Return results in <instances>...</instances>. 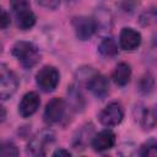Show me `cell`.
Instances as JSON below:
<instances>
[{
	"mask_svg": "<svg viewBox=\"0 0 157 157\" xmlns=\"http://www.w3.org/2000/svg\"><path fill=\"white\" fill-rule=\"evenodd\" d=\"M0 155L1 156H6V157H9V156H18L20 155V151H18V148H17V146L15 144L7 141V142H4L1 145V147H0Z\"/></svg>",
	"mask_w": 157,
	"mask_h": 157,
	"instance_id": "18",
	"label": "cell"
},
{
	"mask_svg": "<svg viewBox=\"0 0 157 157\" xmlns=\"http://www.w3.org/2000/svg\"><path fill=\"white\" fill-rule=\"evenodd\" d=\"M139 123L144 129H152L157 125V104L152 108H144L140 109V113L137 114Z\"/></svg>",
	"mask_w": 157,
	"mask_h": 157,
	"instance_id": "14",
	"label": "cell"
},
{
	"mask_svg": "<svg viewBox=\"0 0 157 157\" xmlns=\"http://www.w3.org/2000/svg\"><path fill=\"white\" fill-rule=\"evenodd\" d=\"M53 156H59V157L65 156V157H70V156H71V152H70L69 150H65V148H58L56 151L53 152Z\"/></svg>",
	"mask_w": 157,
	"mask_h": 157,
	"instance_id": "21",
	"label": "cell"
},
{
	"mask_svg": "<svg viewBox=\"0 0 157 157\" xmlns=\"http://www.w3.org/2000/svg\"><path fill=\"white\" fill-rule=\"evenodd\" d=\"M87 90L97 98L103 99L109 93V81L102 74H93L87 80Z\"/></svg>",
	"mask_w": 157,
	"mask_h": 157,
	"instance_id": "9",
	"label": "cell"
},
{
	"mask_svg": "<svg viewBox=\"0 0 157 157\" xmlns=\"http://www.w3.org/2000/svg\"><path fill=\"white\" fill-rule=\"evenodd\" d=\"M97 49L101 55H103L105 58H112L118 54V43L113 38L105 37L99 42Z\"/></svg>",
	"mask_w": 157,
	"mask_h": 157,
	"instance_id": "15",
	"label": "cell"
},
{
	"mask_svg": "<svg viewBox=\"0 0 157 157\" xmlns=\"http://www.w3.org/2000/svg\"><path fill=\"white\" fill-rule=\"evenodd\" d=\"M148 17L151 18V20H153L156 23H157V9H155V10H152L150 13H148Z\"/></svg>",
	"mask_w": 157,
	"mask_h": 157,
	"instance_id": "22",
	"label": "cell"
},
{
	"mask_svg": "<svg viewBox=\"0 0 157 157\" xmlns=\"http://www.w3.org/2000/svg\"><path fill=\"white\" fill-rule=\"evenodd\" d=\"M115 140H117L115 132L109 128H107L92 137V147L98 152H103L110 150L115 145Z\"/></svg>",
	"mask_w": 157,
	"mask_h": 157,
	"instance_id": "12",
	"label": "cell"
},
{
	"mask_svg": "<svg viewBox=\"0 0 157 157\" xmlns=\"http://www.w3.org/2000/svg\"><path fill=\"white\" fill-rule=\"evenodd\" d=\"M15 15L16 25L22 31H28L36 25V15L31 9L28 0H10Z\"/></svg>",
	"mask_w": 157,
	"mask_h": 157,
	"instance_id": "2",
	"label": "cell"
},
{
	"mask_svg": "<svg viewBox=\"0 0 157 157\" xmlns=\"http://www.w3.org/2000/svg\"><path fill=\"white\" fill-rule=\"evenodd\" d=\"M60 81V74L55 66L45 65L36 75L37 86L43 92H53Z\"/></svg>",
	"mask_w": 157,
	"mask_h": 157,
	"instance_id": "4",
	"label": "cell"
},
{
	"mask_svg": "<svg viewBox=\"0 0 157 157\" xmlns=\"http://www.w3.org/2000/svg\"><path fill=\"white\" fill-rule=\"evenodd\" d=\"M5 117H6V112H5V107L1 105V121L5 120Z\"/></svg>",
	"mask_w": 157,
	"mask_h": 157,
	"instance_id": "23",
	"label": "cell"
},
{
	"mask_svg": "<svg viewBox=\"0 0 157 157\" xmlns=\"http://www.w3.org/2000/svg\"><path fill=\"white\" fill-rule=\"evenodd\" d=\"M140 156L144 157H157V140L150 139L140 146Z\"/></svg>",
	"mask_w": 157,
	"mask_h": 157,
	"instance_id": "17",
	"label": "cell"
},
{
	"mask_svg": "<svg viewBox=\"0 0 157 157\" xmlns=\"http://www.w3.org/2000/svg\"><path fill=\"white\" fill-rule=\"evenodd\" d=\"M18 88V78L5 64L0 65V97L2 101L9 99Z\"/></svg>",
	"mask_w": 157,
	"mask_h": 157,
	"instance_id": "5",
	"label": "cell"
},
{
	"mask_svg": "<svg viewBox=\"0 0 157 157\" xmlns=\"http://www.w3.org/2000/svg\"><path fill=\"white\" fill-rule=\"evenodd\" d=\"M12 55L25 69H31L40 60V53L36 44L27 40H18L11 49Z\"/></svg>",
	"mask_w": 157,
	"mask_h": 157,
	"instance_id": "1",
	"label": "cell"
},
{
	"mask_svg": "<svg viewBox=\"0 0 157 157\" xmlns=\"http://www.w3.org/2000/svg\"><path fill=\"white\" fill-rule=\"evenodd\" d=\"M141 34L131 27H124L119 34V47L124 50H135L141 44Z\"/></svg>",
	"mask_w": 157,
	"mask_h": 157,
	"instance_id": "11",
	"label": "cell"
},
{
	"mask_svg": "<svg viewBox=\"0 0 157 157\" xmlns=\"http://www.w3.org/2000/svg\"><path fill=\"white\" fill-rule=\"evenodd\" d=\"M54 141V132L49 129H44L37 132L27 145V153L32 156H44L47 153L48 146Z\"/></svg>",
	"mask_w": 157,
	"mask_h": 157,
	"instance_id": "3",
	"label": "cell"
},
{
	"mask_svg": "<svg viewBox=\"0 0 157 157\" xmlns=\"http://www.w3.org/2000/svg\"><path fill=\"white\" fill-rule=\"evenodd\" d=\"M10 22H11L10 15L7 13L6 10L2 9V10H1V18H0V26H1V28H2V29L7 28V26L10 25Z\"/></svg>",
	"mask_w": 157,
	"mask_h": 157,
	"instance_id": "20",
	"label": "cell"
},
{
	"mask_svg": "<svg viewBox=\"0 0 157 157\" xmlns=\"http://www.w3.org/2000/svg\"><path fill=\"white\" fill-rule=\"evenodd\" d=\"M155 85H156V82H155L153 76L147 72L140 77L139 83H137V90L141 94H150L153 91Z\"/></svg>",
	"mask_w": 157,
	"mask_h": 157,
	"instance_id": "16",
	"label": "cell"
},
{
	"mask_svg": "<svg viewBox=\"0 0 157 157\" xmlns=\"http://www.w3.org/2000/svg\"><path fill=\"white\" fill-rule=\"evenodd\" d=\"M66 113V103L63 98L55 97L52 98L44 109V120L48 124H56L59 123Z\"/></svg>",
	"mask_w": 157,
	"mask_h": 157,
	"instance_id": "8",
	"label": "cell"
},
{
	"mask_svg": "<svg viewBox=\"0 0 157 157\" xmlns=\"http://www.w3.org/2000/svg\"><path fill=\"white\" fill-rule=\"evenodd\" d=\"M98 119L105 128H113L119 125L124 119V109L119 102H110L99 113Z\"/></svg>",
	"mask_w": 157,
	"mask_h": 157,
	"instance_id": "6",
	"label": "cell"
},
{
	"mask_svg": "<svg viewBox=\"0 0 157 157\" xmlns=\"http://www.w3.org/2000/svg\"><path fill=\"white\" fill-rule=\"evenodd\" d=\"M39 105H40V98L38 93L33 91L27 92L26 94H23V97L18 103V113L22 118H28L38 110Z\"/></svg>",
	"mask_w": 157,
	"mask_h": 157,
	"instance_id": "10",
	"label": "cell"
},
{
	"mask_svg": "<svg viewBox=\"0 0 157 157\" xmlns=\"http://www.w3.org/2000/svg\"><path fill=\"white\" fill-rule=\"evenodd\" d=\"M37 2L45 9H56L60 4V0H37Z\"/></svg>",
	"mask_w": 157,
	"mask_h": 157,
	"instance_id": "19",
	"label": "cell"
},
{
	"mask_svg": "<svg viewBox=\"0 0 157 157\" xmlns=\"http://www.w3.org/2000/svg\"><path fill=\"white\" fill-rule=\"evenodd\" d=\"M112 78H113L115 85H118L120 87L126 86L129 83L130 78H131V67H130V65L128 63H124V61L119 63L115 66V69L112 74Z\"/></svg>",
	"mask_w": 157,
	"mask_h": 157,
	"instance_id": "13",
	"label": "cell"
},
{
	"mask_svg": "<svg viewBox=\"0 0 157 157\" xmlns=\"http://www.w3.org/2000/svg\"><path fill=\"white\" fill-rule=\"evenodd\" d=\"M72 27L80 40H87L96 33L97 21L88 16H77L72 20Z\"/></svg>",
	"mask_w": 157,
	"mask_h": 157,
	"instance_id": "7",
	"label": "cell"
}]
</instances>
